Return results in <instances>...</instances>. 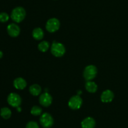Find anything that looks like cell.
<instances>
[{"mask_svg":"<svg viewBox=\"0 0 128 128\" xmlns=\"http://www.w3.org/2000/svg\"><path fill=\"white\" fill-rule=\"evenodd\" d=\"M26 16V11L21 6H18L12 10L11 13V18L16 23H20L23 21Z\"/></svg>","mask_w":128,"mask_h":128,"instance_id":"6da1fadb","label":"cell"},{"mask_svg":"<svg viewBox=\"0 0 128 128\" xmlns=\"http://www.w3.org/2000/svg\"><path fill=\"white\" fill-rule=\"evenodd\" d=\"M51 53L56 57H61L64 55L66 49L63 44L61 43L54 41L51 47Z\"/></svg>","mask_w":128,"mask_h":128,"instance_id":"7a4b0ae2","label":"cell"},{"mask_svg":"<svg viewBox=\"0 0 128 128\" xmlns=\"http://www.w3.org/2000/svg\"><path fill=\"white\" fill-rule=\"evenodd\" d=\"M98 74V70L96 66L92 65H88L84 70L83 76L87 81H90L96 77Z\"/></svg>","mask_w":128,"mask_h":128,"instance_id":"3957f363","label":"cell"},{"mask_svg":"<svg viewBox=\"0 0 128 128\" xmlns=\"http://www.w3.org/2000/svg\"><path fill=\"white\" fill-rule=\"evenodd\" d=\"M40 122L44 128H50L54 124L53 117L49 113L44 112L40 117Z\"/></svg>","mask_w":128,"mask_h":128,"instance_id":"277c9868","label":"cell"},{"mask_svg":"<svg viewBox=\"0 0 128 128\" xmlns=\"http://www.w3.org/2000/svg\"><path fill=\"white\" fill-rule=\"evenodd\" d=\"M7 101L9 105L13 107H18L20 106L22 102L21 97L16 93H11L9 94L7 98Z\"/></svg>","mask_w":128,"mask_h":128,"instance_id":"5b68a950","label":"cell"},{"mask_svg":"<svg viewBox=\"0 0 128 128\" xmlns=\"http://www.w3.org/2000/svg\"><path fill=\"white\" fill-rule=\"evenodd\" d=\"M60 22L57 18H52L48 20L46 24V29L50 33H54L60 28Z\"/></svg>","mask_w":128,"mask_h":128,"instance_id":"8992f818","label":"cell"},{"mask_svg":"<svg viewBox=\"0 0 128 128\" xmlns=\"http://www.w3.org/2000/svg\"><path fill=\"white\" fill-rule=\"evenodd\" d=\"M82 104V99L79 95H74L70 99L68 105L71 109L77 110L81 108Z\"/></svg>","mask_w":128,"mask_h":128,"instance_id":"52a82bcc","label":"cell"},{"mask_svg":"<svg viewBox=\"0 0 128 128\" xmlns=\"http://www.w3.org/2000/svg\"><path fill=\"white\" fill-rule=\"evenodd\" d=\"M39 102L40 104L44 107H48L52 104V96L49 93L44 92L41 94L39 99Z\"/></svg>","mask_w":128,"mask_h":128,"instance_id":"ba28073f","label":"cell"},{"mask_svg":"<svg viewBox=\"0 0 128 128\" xmlns=\"http://www.w3.org/2000/svg\"><path fill=\"white\" fill-rule=\"evenodd\" d=\"M7 32L11 37H17L20 33V28L17 24L11 23L7 26Z\"/></svg>","mask_w":128,"mask_h":128,"instance_id":"9c48e42d","label":"cell"},{"mask_svg":"<svg viewBox=\"0 0 128 128\" xmlns=\"http://www.w3.org/2000/svg\"><path fill=\"white\" fill-rule=\"evenodd\" d=\"M114 97V94L111 90H106L101 94V100L102 102H111Z\"/></svg>","mask_w":128,"mask_h":128,"instance_id":"30bf717a","label":"cell"},{"mask_svg":"<svg viewBox=\"0 0 128 128\" xmlns=\"http://www.w3.org/2000/svg\"><path fill=\"white\" fill-rule=\"evenodd\" d=\"M96 125V121L91 117H88L81 122L82 128H94Z\"/></svg>","mask_w":128,"mask_h":128,"instance_id":"8fae6325","label":"cell"},{"mask_svg":"<svg viewBox=\"0 0 128 128\" xmlns=\"http://www.w3.org/2000/svg\"><path fill=\"white\" fill-rule=\"evenodd\" d=\"M14 87L16 88V89H19V90H22L24 89L27 85V82L26 80L22 77H18L14 79L13 82Z\"/></svg>","mask_w":128,"mask_h":128,"instance_id":"7c38bea8","label":"cell"},{"mask_svg":"<svg viewBox=\"0 0 128 128\" xmlns=\"http://www.w3.org/2000/svg\"><path fill=\"white\" fill-rule=\"evenodd\" d=\"M85 88L86 90L90 93H94L97 91L98 90V85L94 82L91 81H87V82L85 84Z\"/></svg>","mask_w":128,"mask_h":128,"instance_id":"4fadbf2b","label":"cell"},{"mask_svg":"<svg viewBox=\"0 0 128 128\" xmlns=\"http://www.w3.org/2000/svg\"><path fill=\"white\" fill-rule=\"evenodd\" d=\"M32 37L36 40H41L44 37V31L41 28H36L32 31Z\"/></svg>","mask_w":128,"mask_h":128,"instance_id":"5bb4252c","label":"cell"},{"mask_svg":"<svg viewBox=\"0 0 128 128\" xmlns=\"http://www.w3.org/2000/svg\"><path fill=\"white\" fill-rule=\"evenodd\" d=\"M29 90L31 95H34V96H38L41 94V87L38 84H32L30 86Z\"/></svg>","mask_w":128,"mask_h":128,"instance_id":"9a60e30c","label":"cell"},{"mask_svg":"<svg viewBox=\"0 0 128 128\" xmlns=\"http://www.w3.org/2000/svg\"><path fill=\"white\" fill-rule=\"evenodd\" d=\"M11 114H12L11 110L8 107H2L0 110V115L4 119H10L11 116Z\"/></svg>","mask_w":128,"mask_h":128,"instance_id":"2e32d148","label":"cell"},{"mask_svg":"<svg viewBox=\"0 0 128 128\" xmlns=\"http://www.w3.org/2000/svg\"><path fill=\"white\" fill-rule=\"evenodd\" d=\"M50 48V43L47 41H42L38 45V49L42 52H46Z\"/></svg>","mask_w":128,"mask_h":128,"instance_id":"e0dca14e","label":"cell"},{"mask_svg":"<svg viewBox=\"0 0 128 128\" xmlns=\"http://www.w3.org/2000/svg\"><path fill=\"white\" fill-rule=\"evenodd\" d=\"M42 113V109L40 107L35 105L33 106L31 109V114L32 115H35V116H38V115H40Z\"/></svg>","mask_w":128,"mask_h":128,"instance_id":"ac0fdd59","label":"cell"},{"mask_svg":"<svg viewBox=\"0 0 128 128\" xmlns=\"http://www.w3.org/2000/svg\"><path fill=\"white\" fill-rule=\"evenodd\" d=\"M10 16L6 13L2 12L0 13V22L6 23L9 20Z\"/></svg>","mask_w":128,"mask_h":128,"instance_id":"d6986e66","label":"cell"},{"mask_svg":"<svg viewBox=\"0 0 128 128\" xmlns=\"http://www.w3.org/2000/svg\"><path fill=\"white\" fill-rule=\"evenodd\" d=\"M26 128H40L38 124L35 121H30L26 124Z\"/></svg>","mask_w":128,"mask_h":128,"instance_id":"ffe728a7","label":"cell"},{"mask_svg":"<svg viewBox=\"0 0 128 128\" xmlns=\"http://www.w3.org/2000/svg\"><path fill=\"white\" fill-rule=\"evenodd\" d=\"M2 56H3V53H2V51L0 50V59H1Z\"/></svg>","mask_w":128,"mask_h":128,"instance_id":"44dd1931","label":"cell"},{"mask_svg":"<svg viewBox=\"0 0 128 128\" xmlns=\"http://www.w3.org/2000/svg\"><path fill=\"white\" fill-rule=\"evenodd\" d=\"M17 109L18 111H21V107H17Z\"/></svg>","mask_w":128,"mask_h":128,"instance_id":"7402d4cb","label":"cell"}]
</instances>
